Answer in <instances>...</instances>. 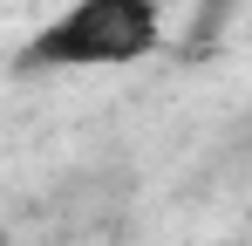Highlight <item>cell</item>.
I'll use <instances>...</instances> for the list:
<instances>
[{
	"label": "cell",
	"instance_id": "6da1fadb",
	"mask_svg": "<svg viewBox=\"0 0 252 246\" xmlns=\"http://www.w3.org/2000/svg\"><path fill=\"white\" fill-rule=\"evenodd\" d=\"M164 48V0H68L48 28L21 41V76H75V69H129Z\"/></svg>",
	"mask_w": 252,
	"mask_h": 246
},
{
	"label": "cell",
	"instance_id": "7a4b0ae2",
	"mask_svg": "<svg viewBox=\"0 0 252 246\" xmlns=\"http://www.w3.org/2000/svg\"><path fill=\"white\" fill-rule=\"evenodd\" d=\"M239 7H246V0H198V21H191V41H205L211 28H225V21H232Z\"/></svg>",
	"mask_w": 252,
	"mask_h": 246
}]
</instances>
